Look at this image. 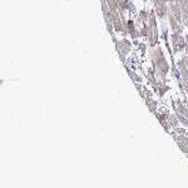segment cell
Returning a JSON list of instances; mask_svg holds the SVG:
<instances>
[{"mask_svg":"<svg viewBox=\"0 0 188 188\" xmlns=\"http://www.w3.org/2000/svg\"><path fill=\"white\" fill-rule=\"evenodd\" d=\"M117 50L119 53V57H120L122 62H125V55L130 50V41L125 40V39L120 40V41H117Z\"/></svg>","mask_w":188,"mask_h":188,"instance_id":"obj_2","label":"cell"},{"mask_svg":"<svg viewBox=\"0 0 188 188\" xmlns=\"http://www.w3.org/2000/svg\"><path fill=\"white\" fill-rule=\"evenodd\" d=\"M152 53H153L152 54V60H153V67L156 69V73L159 78L163 79V78H166V75L168 73V69H169L168 63H167V60H166V58L162 53V49L159 47L156 48Z\"/></svg>","mask_w":188,"mask_h":188,"instance_id":"obj_1","label":"cell"},{"mask_svg":"<svg viewBox=\"0 0 188 188\" xmlns=\"http://www.w3.org/2000/svg\"><path fill=\"white\" fill-rule=\"evenodd\" d=\"M128 74L134 79V80H137V82H141V77L139 75H137V74H134V72H132V70H129L128 69Z\"/></svg>","mask_w":188,"mask_h":188,"instance_id":"obj_3","label":"cell"},{"mask_svg":"<svg viewBox=\"0 0 188 188\" xmlns=\"http://www.w3.org/2000/svg\"><path fill=\"white\" fill-rule=\"evenodd\" d=\"M139 48H141L142 53H144V52H146V45H144V44H139Z\"/></svg>","mask_w":188,"mask_h":188,"instance_id":"obj_4","label":"cell"}]
</instances>
